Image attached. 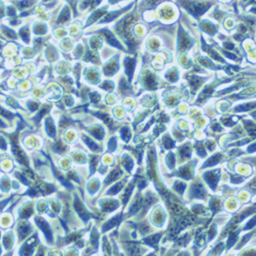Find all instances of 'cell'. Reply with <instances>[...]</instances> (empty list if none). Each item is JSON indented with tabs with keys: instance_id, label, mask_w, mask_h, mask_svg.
<instances>
[{
	"instance_id": "cell-1",
	"label": "cell",
	"mask_w": 256,
	"mask_h": 256,
	"mask_svg": "<svg viewBox=\"0 0 256 256\" xmlns=\"http://www.w3.org/2000/svg\"><path fill=\"white\" fill-rule=\"evenodd\" d=\"M182 4L191 14H193L194 15H196L197 17H199V15H200L201 14H204L209 7L208 3H199V2L185 1Z\"/></svg>"
},
{
	"instance_id": "cell-2",
	"label": "cell",
	"mask_w": 256,
	"mask_h": 256,
	"mask_svg": "<svg viewBox=\"0 0 256 256\" xmlns=\"http://www.w3.org/2000/svg\"><path fill=\"white\" fill-rule=\"evenodd\" d=\"M125 68L126 71L130 77V79L131 78L132 72H134V60L132 59H126L125 60Z\"/></svg>"
},
{
	"instance_id": "cell-3",
	"label": "cell",
	"mask_w": 256,
	"mask_h": 256,
	"mask_svg": "<svg viewBox=\"0 0 256 256\" xmlns=\"http://www.w3.org/2000/svg\"><path fill=\"white\" fill-rule=\"evenodd\" d=\"M102 32L104 33V35L105 36V38L108 39V41L111 44V45H115V46H118V47L121 48L119 42L115 39V38H114V36H113V35H112L110 32H109V31H107V30H104V31H102Z\"/></svg>"
},
{
	"instance_id": "cell-4",
	"label": "cell",
	"mask_w": 256,
	"mask_h": 256,
	"mask_svg": "<svg viewBox=\"0 0 256 256\" xmlns=\"http://www.w3.org/2000/svg\"><path fill=\"white\" fill-rule=\"evenodd\" d=\"M104 13H105V10H100V11H97V12H96L95 14H92V16L90 17V19H88V23H89V24H90V23H93V22H94L95 20H97V19H99V17H100V16H101L102 14H104Z\"/></svg>"
},
{
	"instance_id": "cell-5",
	"label": "cell",
	"mask_w": 256,
	"mask_h": 256,
	"mask_svg": "<svg viewBox=\"0 0 256 256\" xmlns=\"http://www.w3.org/2000/svg\"><path fill=\"white\" fill-rule=\"evenodd\" d=\"M119 14V12H114V13H110L105 19H104V22L105 21H111L113 19H115V17Z\"/></svg>"
},
{
	"instance_id": "cell-6",
	"label": "cell",
	"mask_w": 256,
	"mask_h": 256,
	"mask_svg": "<svg viewBox=\"0 0 256 256\" xmlns=\"http://www.w3.org/2000/svg\"><path fill=\"white\" fill-rule=\"evenodd\" d=\"M116 1H118V0H110L109 2H111V3H114V2H116Z\"/></svg>"
},
{
	"instance_id": "cell-7",
	"label": "cell",
	"mask_w": 256,
	"mask_h": 256,
	"mask_svg": "<svg viewBox=\"0 0 256 256\" xmlns=\"http://www.w3.org/2000/svg\"><path fill=\"white\" fill-rule=\"evenodd\" d=\"M87 4H88V2H87ZM86 6H87V5H86V1H85V5H84L83 7H84V8H85Z\"/></svg>"
},
{
	"instance_id": "cell-8",
	"label": "cell",
	"mask_w": 256,
	"mask_h": 256,
	"mask_svg": "<svg viewBox=\"0 0 256 256\" xmlns=\"http://www.w3.org/2000/svg\"><path fill=\"white\" fill-rule=\"evenodd\" d=\"M0 126H2V127H4V125H3V123L0 121Z\"/></svg>"
},
{
	"instance_id": "cell-9",
	"label": "cell",
	"mask_w": 256,
	"mask_h": 256,
	"mask_svg": "<svg viewBox=\"0 0 256 256\" xmlns=\"http://www.w3.org/2000/svg\"><path fill=\"white\" fill-rule=\"evenodd\" d=\"M44 1H47V0H44Z\"/></svg>"
}]
</instances>
